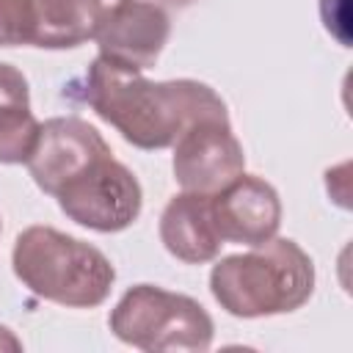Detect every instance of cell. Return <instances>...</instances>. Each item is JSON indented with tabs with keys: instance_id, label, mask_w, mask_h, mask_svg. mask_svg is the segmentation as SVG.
I'll use <instances>...</instances> for the list:
<instances>
[{
	"instance_id": "obj_1",
	"label": "cell",
	"mask_w": 353,
	"mask_h": 353,
	"mask_svg": "<svg viewBox=\"0 0 353 353\" xmlns=\"http://www.w3.org/2000/svg\"><path fill=\"white\" fill-rule=\"evenodd\" d=\"M85 102L127 143L143 152L174 146L201 119H229L221 94L190 77L146 80L141 69L97 55L85 72Z\"/></svg>"
},
{
	"instance_id": "obj_2",
	"label": "cell",
	"mask_w": 353,
	"mask_h": 353,
	"mask_svg": "<svg viewBox=\"0 0 353 353\" xmlns=\"http://www.w3.org/2000/svg\"><path fill=\"white\" fill-rule=\"evenodd\" d=\"M215 303L240 320L301 309L314 292V262L290 237H270L245 254L221 256L210 270Z\"/></svg>"
},
{
	"instance_id": "obj_3",
	"label": "cell",
	"mask_w": 353,
	"mask_h": 353,
	"mask_svg": "<svg viewBox=\"0 0 353 353\" xmlns=\"http://www.w3.org/2000/svg\"><path fill=\"white\" fill-rule=\"evenodd\" d=\"M11 268L25 290L66 309L105 303L116 281L113 262L97 245L47 223H33L17 234Z\"/></svg>"
},
{
	"instance_id": "obj_4",
	"label": "cell",
	"mask_w": 353,
	"mask_h": 353,
	"mask_svg": "<svg viewBox=\"0 0 353 353\" xmlns=\"http://www.w3.org/2000/svg\"><path fill=\"white\" fill-rule=\"evenodd\" d=\"M108 328L119 342L146 353H201L215 336V323L196 298L157 284H132L110 309Z\"/></svg>"
},
{
	"instance_id": "obj_5",
	"label": "cell",
	"mask_w": 353,
	"mask_h": 353,
	"mask_svg": "<svg viewBox=\"0 0 353 353\" xmlns=\"http://www.w3.org/2000/svg\"><path fill=\"white\" fill-rule=\"evenodd\" d=\"M52 199L69 221L99 234L130 229L143 210V188L138 176L113 154L91 163Z\"/></svg>"
},
{
	"instance_id": "obj_6",
	"label": "cell",
	"mask_w": 353,
	"mask_h": 353,
	"mask_svg": "<svg viewBox=\"0 0 353 353\" xmlns=\"http://www.w3.org/2000/svg\"><path fill=\"white\" fill-rule=\"evenodd\" d=\"M171 168L182 190L212 196L245 171V152L229 119H201L174 141Z\"/></svg>"
},
{
	"instance_id": "obj_7",
	"label": "cell",
	"mask_w": 353,
	"mask_h": 353,
	"mask_svg": "<svg viewBox=\"0 0 353 353\" xmlns=\"http://www.w3.org/2000/svg\"><path fill=\"white\" fill-rule=\"evenodd\" d=\"M108 154L113 152L94 124L77 116H55L39 127V138L25 165L36 188L55 196L69 179Z\"/></svg>"
},
{
	"instance_id": "obj_8",
	"label": "cell",
	"mask_w": 353,
	"mask_h": 353,
	"mask_svg": "<svg viewBox=\"0 0 353 353\" xmlns=\"http://www.w3.org/2000/svg\"><path fill=\"white\" fill-rule=\"evenodd\" d=\"M212 218L223 243L262 245L279 234L281 226V199L279 190L256 176L240 174L226 188L212 193Z\"/></svg>"
},
{
	"instance_id": "obj_9",
	"label": "cell",
	"mask_w": 353,
	"mask_h": 353,
	"mask_svg": "<svg viewBox=\"0 0 353 353\" xmlns=\"http://www.w3.org/2000/svg\"><path fill=\"white\" fill-rule=\"evenodd\" d=\"M168 36H171V19L160 3L127 0L97 30L94 41L99 47V55L121 66L146 72L157 63Z\"/></svg>"
},
{
	"instance_id": "obj_10",
	"label": "cell",
	"mask_w": 353,
	"mask_h": 353,
	"mask_svg": "<svg viewBox=\"0 0 353 353\" xmlns=\"http://www.w3.org/2000/svg\"><path fill=\"white\" fill-rule=\"evenodd\" d=\"M160 243L185 265H204L221 254V234L212 218V196L182 190L160 212Z\"/></svg>"
},
{
	"instance_id": "obj_11",
	"label": "cell",
	"mask_w": 353,
	"mask_h": 353,
	"mask_svg": "<svg viewBox=\"0 0 353 353\" xmlns=\"http://www.w3.org/2000/svg\"><path fill=\"white\" fill-rule=\"evenodd\" d=\"M127 0H33V47L74 50L97 36L108 17Z\"/></svg>"
},
{
	"instance_id": "obj_12",
	"label": "cell",
	"mask_w": 353,
	"mask_h": 353,
	"mask_svg": "<svg viewBox=\"0 0 353 353\" xmlns=\"http://www.w3.org/2000/svg\"><path fill=\"white\" fill-rule=\"evenodd\" d=\"M39 127L41 121L30 110L28 77L14 63L0 61V165L28 163Z\"/></svg>"
},
{
	"instance_id": "obj_13",
	"label": "cell",
	"mask_w": 353,
	"mask_h": 353,
	"mask_svg": "<svg viewBox=\"0 0 353 353\" xmlns=\"http://www.w3.org/2000/svg\"><path fill=\"white\" fill-rule=\"evenodd\" d=\"M33 0H0V47L33 44Z\"/></svg>"
},
{
	"instance_id": "obj_14",
	"label": "cell",
	"mask_w": 353,
	"mask_h": 353,
	"mask_svg": "<svg viewBox=\"0 0 353 353\" xmlns=\"http://www.w3.org/2000/svg\"><path fill=\"white\" fill-rule=\"evenodd\" d=\"M320 17L325 30L342 47H350V0H320Z\"/></svg>"
},
{
	"instance_id": "obj_15",
	"label": "cell",
	"mask_w": 353,
	"mask_h": 353,
	"mask_svg": "<svg viewBox=\"0 0 353 353\" xmlns=\"http://www.w3.org/2000/svg\"><path fill=\"white\" fill-rule=\"evenodd\" d=\"M0 350H22V342L6 325H0Z\"/></svg>"
},
{
	"instance_id": "obj_16",
	"label": "cell",
	"mask_w": 353,
	"mask_h": 353,
	"mask_svg": "<svg viewBox=\"0 0 353 353\" xmlns=\"http://www.w3.org/2000/svg\"><path fill=\"white\" fill-rule=\"evenodd\" d=\"M154 3H160V6H174V8H188L193 0H154Z\"/></svg>"
},
{
	"instance_id": "obj_17",
	"label": "cell",
	"mask_w": 353,
	"mask_h": 353,
	"mask_svg": "<svg viewBox=\"0 0 353 353\" xmlns=\"http://www.w3.org/2000/svg\"><path fill=\"white\" fill-rule=\"evenodd\" d=\"M0 229H3V221H0Z\"/></svg>"
}]
</instances>
